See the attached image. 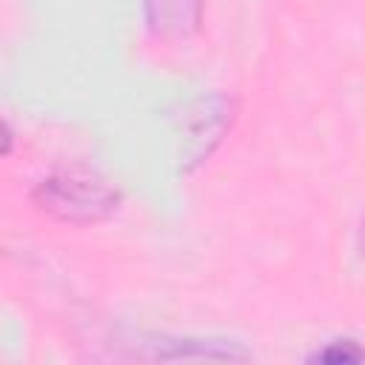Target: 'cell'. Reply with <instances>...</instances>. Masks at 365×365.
I'll return each instance as SVG.
<instances>
[{
  "label": "cell",
  "mask_w": 365,
  "mask_h": 365,
  "mask_svg": "<svg viewBox=\"0 0 365 365\" xmlns=\"http://www.w3.org/2000/svg\"><path fill=\"white\" fill-rule=\"evenodd\" d=\"M34 202L60 220L94 222L117 208L120 194L91 171H66L43 180L34 191Z\"/></svg>",
  "instance_id": "6da1fadb"
},
{
  "label": "cell",
  "mask_w": 365,
  "mask_h": 365,
  "mask_svg": "<svg viewBox=\"0 0 365 365\" xmlns=\"http://www.w3.org/2000/svg\"><path fill=\"white\" fill-rule=\"evenodd\" d=\"M362 359H365V348H359L354 339H334L308 356V362H328V365H348Z\"/></svg>",
  "instance_id": "3957f363"
},
{
  "label": "cell",
  "mask_w": 365,
  "mask_h": 365,
  "mask_svg": "<svg viewBox=\"0 0 365 365\" xmlns=\"http://www.w3.org/2000/svg\"><path fill=\"white\" fill-rule=\"evenodd\" d=\"M202 0H145V17L154 34L165 40H182L197 31Z\"/></svg>",
  "instance_id": "7a4b0ae2"
},
{
  "label": "cell",
  "mask_w": 365,
  "mask_h": 365,
  "mask_svg": "<svg viewBox=\"0 0 365 365\" xmlns=\"http://www.w3.org/2000/svg\"><path fill=\"white\" fill-rule=\"evenodd\" d=\"M356 242H359V254L365 257V220H362V225H359V237H356Z\"/></svg>",
  "instance_id": "277c9868"
}]
</instances>
